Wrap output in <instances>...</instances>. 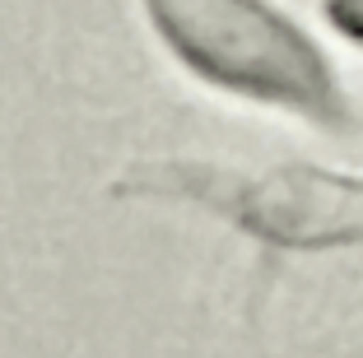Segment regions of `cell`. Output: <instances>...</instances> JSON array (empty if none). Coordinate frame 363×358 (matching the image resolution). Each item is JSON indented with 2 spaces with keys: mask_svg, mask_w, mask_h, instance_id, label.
Instances as JSON below:
<instances>
[{
  "mask_svg": "<svg viewBox=\"0 0 363 358\" xmlns=\"http://www.w3.org/2000/svg\"><path fill=\"white\" fill-rule=\"evenodd\" d=\"M154 28L210 84L335 121L340 89L326 56L266 0H145Z\"/></svg>",
  "mask_w": 363,
  "mask_h": 358,
  "instance_id": "6da1fadb",
  "label": "cell"
},
{
  "mask_svg": "<svg viewBox=\"0 0 363 358\" xmlns=\"http://www.w3.org/2000/svg\"><path fill=\"white\" fill-rule=\"evenodd\" d=\"M121 191L201 201L279 247L363 242V177L298 163L266 172H228L214 163H140L135 172H126Z\"/></svg>",
  "mask_w": 363,
  "mask_h": 358,
  "instance_id": "7a4b0ae2",
  "label": "cell"
},
{
  "mask_svg": "<svg viewBox=\"0 0 363 358\" xmlns=\"http://www.w3.org/2000/svg\"><path fill=\"white\" fill-rule=\"evenodd\" d=\"M326 14L345 38L363 43V0H326Z\"/></svg>",
  "mask_w": 363,
  "mask_h": 358,
  "instance_id": "3957f363",
  "label": "cell"
}]
</instances>
